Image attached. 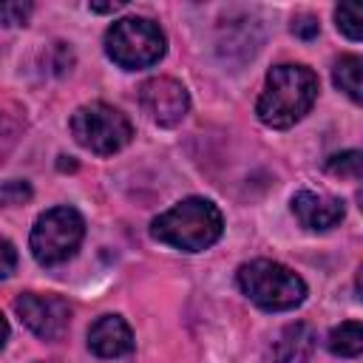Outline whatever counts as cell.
<instances>
[{"label": "cell", "mask_w": 363, "mask_h": 363, "mask_svg": "<svg viewBox=\"0 0 363 363\" xmlns=\"http://www.w3.org/2000/svg\"><path fill=\"white\" fill-rule=\"evenodd\" d=\"M139 102L150 116V122H156L159 128H176L190 111L187 88L173 77H153L142 82Z\"/></svg>", "instance_id": "8"}, {"label": "cell", "mask_w": 363, "mask_h": 363, "mask_svg": "<svg viewBox=\"0 0 363 363\" xmlns=\"http://www.w3.org/2000/svg\"><path fill=\"white\" fill-rule=\"evenodd\" d=\"M14 267H17V250L9 238L0 235V281L9 278L14 272Z\"/></svg>", "instance_id": "19"}, {"label": "cell", "mask_w": 363, "mask_h": 363, "mask_svg": "<svg viewBox=\"0 0 363 363\" xmlns=\"http://www.w3.org/2000/svg\"><path fill=\"white\" fill-rule=\"evenodd\" d=\"M82 238H85V218L74 207L62 204L37 216L28 235V247L37 264L57 267L79 250Z\"/></svg>", "instance_id": "6"}, {"label": "cell", "mask_w": 363, "mask_h": 363, "mask_svg": "<svg viewBox=\"0 0 363 363\" xmlns=\"http://www.w3.org/2000/svg\"><path fill=\"white\" fill-rule=\"evenodd\" d=\"M71 136L79 147L96 153V156H113L119 153L130 139H133V125L130 119L108 105V102H88L79 105L71 113Z\"/></svg>", "instance_id": "5"}, {"label": "cell", "mask_w": 363, "mask_h": 363, "mask_svg": "<svg viewBox=\"0 0 363 363\" xmlns=\"http://www.w3.org/2000/svg\"><path fill=\"white\" fill-rule=\"evenodd\" d=\"M335 23H337V31H343L349 40H360L363 34V11L357 3H340L335 9Z\"/></svg>", "instance_id": "14"}, {"label": "cell", "mask_w": 363, "mask_h": 363, "mask_svg": "<svg viewBox=\"0 0 363 363\" xmlns=\"http://www.w3.org/2000/svg\"><path fill=\"white\" fill-rule=\"evenodd\" d=\"M326 346H329L332 354L357 357L363 352V326H360V320H343L340 326H335L326 337Z\"/></svg>", "instance_id": "12"}, {"label": "cell", "mask_w": 363, "mask_h": 363, "mask_svg": "<svg viewBox=\"0 0 363 363\" xmlns=\"http://www.w3.org/2000/svg\"><path fill=\"white\" fill-rule=\"evenodd\" d=\"M6 340H9V320H6L3 312H0V349L6 346Z\"/></svg>", "instance_id": "21"}, {"label": "cell", "mask_w": 363, "mask_h": 363, "mask_svg": "<svg viewBox=\"0 0 363 363\" xmlns=\"http://www.w3.org/2000/svg\"><path fill=\"white\" fill-rule=\"evenodd\" d=\"M360 71H363V62H360V57H354V54H346V57L335 60V65H332V82H335L352 102H360V99H363V91H360Z\"/></svg>", "instance_id": "13"}, {"label": "cell", "mask_w": 363, "mask_h": 363, "mask_svg": "<svg viewBox=\"0 0 363 363\" xmlns=\"http://www.w3.org/2000/svg\"><path fill=\"white\" fill-rule=\"evenodd\" d=\"M125 3H91V11L96 14H108V11H119Z\"/></svg>", "instance_id": "20"}, {"label": "cell", "mask_w": 363, "mask_h": 363, "mask_svg": "<svg viewBox=\"0 0 363 363\" xmlns=\"http://www.w3.org/2000/svg\"><path fill=\"white\" fill-rule=\"evenodd\" d=\"M14 312L20 320L43 340H60L68 332L71 323V306L60 295H40V292H23L14 301Z\"/></svg>", "instance_id": "7"}, {"label": "cell", "mask_w": 363, "mask_h": 363, "mask_svg": "<svg viewBox=\"0 0 363 363\" xmlns=\"http://www.w3.org/2000/svg\"><path fill=\"white\" fill-rule=\"evenodd\" d=\"M88 349L96 357H122L133 349V332L125 318L102 315L88 329Z\"/></svg>", "instance_id": "10"}, {"label": "cell", "mask_w": 363, "mask_h": 363, "mask_svg": "<svg viewBox=\"0 0 363 363\" xmlns=\"http://www.w3.org/2000/svg\"><path fill=\"white\" fill-rule=\"evenodd\" d=\"M360 167H363L360 150H343V153L329 156V162H326V170H329V173H335V176H349V179H360Z\"/></svg>", "instance_id": "15"}, {"label": "cell", "mask_w": 363, "mask_h": 363, "mask_svg": "<svg viewBox=\"0 0 363 363\" xmlns=\"http://www.w3.org/2000/svg\"><path fill=\"white\" fill-rule=\"evenodd\" d=\"M34 6L28 0H0V23L3 26H26Z\"/></svg>", "instance_id": "16"}, {"label": "cell", "mask_w": 363, "mask_h": 363, "mask_svg": "<svg viewBox=\"0 0 363 363\" xmlns=\"http://www.w3.org/2000/svg\"><path fill=\"white\" fill-rule=\"evenodd\" d=\"M167 51L164 31L147 17H122L105 31V54L125 71L150 68Z\"/></svg>", "instance_id": "4"}, {"label": "cell", "mask_w": 363, "mask_h": 363, "mask_svg": "<svg viewBox=\"0 0 363 363\" xmlns=\"http://www.w3.org/2000/svg\"><path fill=\"white\" fill-rule=\"evenodd\" d=\"M289 28H292V34L301 37V40H312V37H318V31H320V26H318V20H315L312 14H298Z\"/></svg>", "instance_id": "18"}, {"label": "cell", "mask_w": 363, "mask_h": 363, "mask_svg": "<svg viewBox=\"0 0 363 363\" xmlns=\"http://www.w3.org/2000/svg\"><path fill=\"white\" fill-rule=\"evenodd\" d=\"M241 292L261 309L267 312H284V309H295L303 303L306 298V284L298 272H292L289 267L269 261V258H255L238 267L235 275Z\"/></svg>", "instance_id": "3"}, {"label": "cell", "mask_w": 363, "mask_h": 363, "mask_svg": "<svg viewBox=\"0 0 363 363\" xmlns=\"http://www.w3.org/2000/svg\"><path fill=\"white\" fill-rule=\"evenodd\" d=\"M224 233V216L210 199H182L150 221V235L182 252H201Z\"/></svg>", "instance_id": "2"}, {"label": "cell", "mask_w": 363, "mask_h": 363, "mask_svg": "<svg viewBox=\"0 0 363 363\" xmlns=\"http://www.w3.org/2000/svg\"><path fill=\"white\" fill-rule=\"evenodd\" d=\"M318 99V74L301 62H281L267 71L255 113L267 128L284 130L301 122Z\"/></svg>", "instance_id": "1"}, {"label": "cell", "mask_w": 363, "mask_h": 363, "mask_svg": "<svg viewBox=\"0 0 363 363\" xmlns=\"http://www.w3.org/2000/svg\"><path fill=\"white\" fill-rule=\"evenodd\" d=\"M28 196H31V190H28L26 182H9V184L0 187V201L9 204V207H11V204H23Z\"/></svg>", "instance_id": "17"}, {"label": "cell", "mask_w": 363, "mask_h": 363, "mask_svg": "<svg viewBox=\"0 0 363 363\" xmlns=\"http://www.w3.org/2000/svg\"><path fill=\"white\" fill-rule=\"evenodd\" d=\"M312 352H315V332L309 323H301V320L284 326L272 346L275 363H309Z\"/></svg>", "instance_id": "11"}, {"label": "cell", "mask_w": 363, "mask_h": 363, "mask_svg": "<svg viewBox=\"0 0 363 363\" xmlns=\"http://www.w3.org/2000/svg\"><path fill=\"white\" fill-rule=\"evenodd\" d=\"M292 213L306 230H332L343 221L346 204L337 196L329 193H315V190H298L292 196Z\"/></svg>", "instance_id": "9"}]
</instances>
